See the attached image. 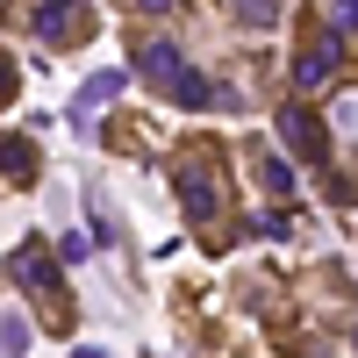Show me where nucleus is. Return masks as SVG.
I'll return each instance as SVG.
<instances>
[{"instance_id":"1","label":"nucleus","mask_w":358,"mask_h":358,"mask_svg":"<svg viewBox=\"0 0 358 358\" xmlns=\"http://www.w3.org/2000/svg\"><path fill=\"white\" fill-rule=\"evenodd\" d=\"M172 194L187 201V215H215L222 208V151L208 136H194V143H179V158H172Z\"/></svg>"},{"instance_id":"2","label":"nucleus","mask_w":358,"mask_h":358,"mask_svg":"<svg viewBox=\"0 0 358 358\" xmlns=\"http://www.w3.org/2000/svg\"><path fill=\"white\" fill-rule=\"evenodd\" d=\"M8 273H15L29 294H36L43 322H50L57 337H65V330H72V301H65V287H57V258H50V244H43V236H29V244L15 251V265H8Z\"/></svg>"},{"instance_id":"3","label":"nucleus","mask_w":358,"mask_h":358,"mask_svg":"<svg viewBox=\"0 0 358 358\" xmlns=\"http://www.w3.org/2000/svg\"><path fill=\"white\" fill-rule=\"evenodd\" d=\"M273 122H280V143H287L294 158H308V165H322V158H330V129H322V115H315V108L287 101Z\"/></svg>"},{"instance_id":"4","label":"nucleus","mask_w":358,"mask_h":358,"mask_svg":"<svg viewBox=\"0 0 358 358\" xmlns=\"http://www.w3.org/2000/svg\"><path fill=\"white\" fill-rule=\"evenodd\" d=\"M0 179H8V187H29V179H36V143L29 136H0Z\"/></svg>"},{"instance_id":"5","label":"nucleus","mask_w":358,"mask_h":358,"mask_svg":"<svg viewBox=\"0 0 358 358\" xmlns=\"http://www.w3.org/2000/svg\"><path fill=\"white\" fill-rule=\"evenodd\" d=\"M337 50H344V36H337V43H315V50H301V57H294V86H322V79L337 72Z\"/></svg>"},{"instance_id":"6","label":"nucleus","mask_w":358,"mask_h":358,"mask_svg":"<svg viewBox=\"0 0 358 358\" xmlns=\"http://www.w3.org/2000/svg\"><path fill=\"white\" fill-rule=\"evenodd\" d=\"M115 94H129V72H94V79H86V94L72 101V115L86 122V115H94V108H108Z\"/></svg>"},{"instance_id":"7","label":"nucleus","mask_w":358,"mask_h":358,"mask_svg":"<svg viewBox=\"0 0 358 358\" xmlns=\"http://www.w3.org/2000/svg\"><path fill=\"white\" fill-rule=\"evenodd\" d=\"M251 151H258V143H251ZM251 172H258V187H265V194H280V201H294V165H287V158H273V151H258V158H251Z\"/></svg>"},{"instance_id":"8","label":"nucleus","mask_w":358,"mask_h":358,"mask_svg":"<svg viewBox=\"0 0 358 358\" xmlns=\"http://www.w3.org/2000/svg\"><path fill=\"white\" fill-rule=\"evenodd\" d=\"M165 94L179 101V108H215L222 94H215V86H208L201 72H172V86H165Z\"/></svg>"},{"instance_id":"9","label":"nucleus","mask_w":358,"mask_h":358,"mask_svg":"<svg viewBox=\"0 0 358 358\" xmlns=\"http://www.w3.org/2000/svg\"><path fill=\"white\" fill-rule=\"evenodd\" d=\"M143 72H151L158 86H172V72H187V57H179V43H143V57H136Z\"/></svg>"},{"instance_id":"10","label":"nucleus","mask_w":358,"mask_h":358,"mask_svg":"<svg viewBox=\"0 0 358 358\" xmlns=\"http://www.w3.org/2000/svg\"><path fill=\"white\" fill-rule=\"evenodd\" d=\"M229 15L244 22V29H273L280 22V0H229Z\"/></svg>"},{"instance_id":"11","label":"nucleus","mask_w":358,"mask_h":358,"mask_svg":"<svg viewBox=\"0 0 358 358\" xmlns=\"http://www.w3.org/2000/svg\"><path fill=\"white\" fill-rule=\"evenodd\" d=\"M15 94H22V72H15V57H8V50H0V108H8Z\"/></svg>"},{"instance_id":"12","label":"nucleus","mask_w":358,"mask_h":358,"mask_svg":"<svg viewBox=\"0 0 358 358\" xmlns=\"http://www.w3.org/2000/svg\"><path fill=\"white\" fill-rule=\"evenodd\" d=\"M29 330H22V315H0V351H22Z\"/></svg>"},{"instance_id":"13","label":"nucleus","mask_w":358,"mask_h":358,"mask_svg":"<svg viewBox=\"0 0 358 358\" xmlns=\"http://www.w3.org/2000/svg\"><path fill=\"white\" fill-rule=\"evenodd\" d=\"M330 15H337V29H358V0H337Z\"/></svg>"},{"instance_id":"14","label":"nucleus","mask_w":358,"mask_h":358,"mask_svg":"<svg viewBox=\"0 0 358 358\" xmlns=\"http://www.w3.org/2000/svg\"><path fill=\"white\" fill-rule=\"evenodd\" d=\"M136 8H143V15H172V0H136Z\"/></svg>"},{"instance_id":"15","label":"nucleus","mask_w":358,"mask_h":358,"mask_svg":"<svg viewBox=\"0 0 358 358\" xmlns=\"http://www.w3.org/2000/svg\"><path fill=\"white\" fill-rule=\"evenodd\" d=\"M72 358H108V351H94V344H79V351H72Z\"/></svg>"},{"instance_id":"16","label":"nucleus","mask_w":358,"mask_h":358,"mask_svg":"<svg viewBox=\"0 0 358 358\" xmlns=\"http://www.w3.org/2000/svg\"><path fill=\"white\" fill-rule=\"evenodd\" d=\"M351 344H358V322H351Z\"/></svg>"}]
</instances>
